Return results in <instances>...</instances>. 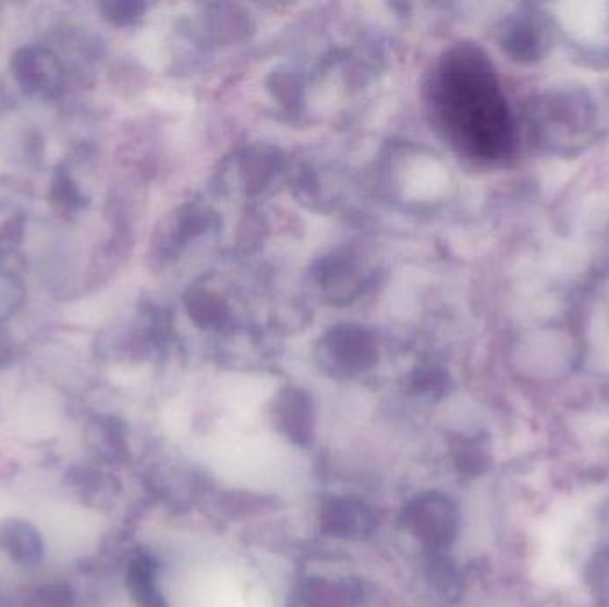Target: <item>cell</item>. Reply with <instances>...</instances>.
Returning <instances> with one entry per match:
<instances>
[{"instance_id":"cell-7","label":"cell","mask_w":609,"mask_h":607,"mask_svg":"<svg viewBox=\"0 0 609 607\" xmlns=\"http://www.w3.org/2000/svg\"><path fill=\"white\" fill-rule=\"evenodd\" d=\"M431 579H434L437 593H440L443 597L453 598L462 586L459 572L451 564V561L446 558L435 559L434 567H431Z\"/></svg>"},{"instance_id":"cell-8","label":"cell","mask_w":609,"mask_h":607,"mask_svg":"<svg viewBox=\"0 0 609 607\" xmlns=\"http://www.w3.org/2000/svg\"><path fill=\"white\" fill-rule=\"evenodd\" d=\"M456 463H459L460 472H463L465 476H479L490 465V457L485 451V447L479 444H467L460 449Z\"/></svg>"},{"instance_id":"cell-2","label":"cell","mask_w":609,"mask_h":607,"mask_svg":"<svg viewBox=\"0 0 609 607\" xmlns=\"http://www.w3.org/2000/svg\"><path fill=\"white\" fill-rule=\"evenodd\" d=\"M405 522L428 547L443 549L456 538L460 511L448 496L440 491H426L406 506Z\"/></svg>"},{"instance_id":"cell-1","label":"cell","mask_w":609,"mask_h":607,"mask_svg":"<svg viewBox=\"0 0 609 607\" xmlns=\"http://www.w3.org/2000/svg\"><path fill=\"white\" fill-rule=\"evenodd\" d=\"M446 109L463 143L479 157L512 150L513 123L507 98L485 59L463 54L446 77Z\"/></svg>"},{"instance_id":"cell-6","label":"cell","mask_w":609,"mask_h":607,"mask_svg":"<svg viewBox=\"0 0 609 607\" xmlns=\"http://www.w3.org/2000/svg\"><path fill=\"white\" fill-rule=\"evenodd\" d=\"M131 581L132 592L136 595L137 603L142 604V607H167L161 595H159L156 578H154V572H151V567L147 561H137L132 567Z\"/></svg>"},{"instance_id":"cell-3","label":"cell","mask_w":609,"mask_h":607,"mask_svg":"<svg viewBox=\"0 0 609 607\" xmlns=\"http://www.w3.org/2000/svg\"><path fill=\"white\" fill-rule=\"evenodd\" d=\"M321 525L325 533L336 538L358 539L375 531L376 519L364 502L344 497L325 506Z\"/></svg>"},{"instance_id":"cell-4","label":"cell","mask_w":609,"mask_h":607,"mask_svg":"<svg viewBox=\"0 0 609 607\" xmlns=\"http://www.w3.org/2000/svg\"><path fill=\"white\" fill-rule=\"evenodd\" d=\"M278 423L283 435L297 446H307L308 440L314 435L313 412L308 404L300 399H291V403L285 404V409L280 410Z\"/></svg>"},{"instance_id":"cell-5","label":"cell","mask_w":609,"mask_h":607,"mask_svg":"<svg viewBox=\"0 0 609 607\" xmlns=\"http://www.w3.org/2000/svg\"><path fill=\"white\" fill-rule=\"evenodd\" d=\"M546 29L536 19H521L508 36L513 54L524 59H536L546 47Z\"/></svg>"}]
</instances>
